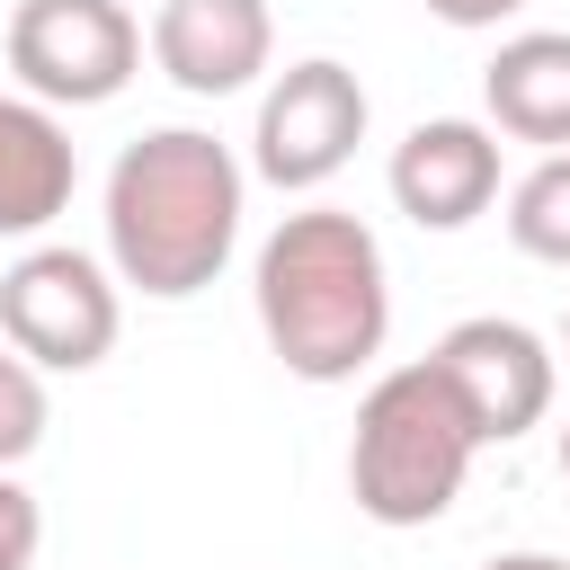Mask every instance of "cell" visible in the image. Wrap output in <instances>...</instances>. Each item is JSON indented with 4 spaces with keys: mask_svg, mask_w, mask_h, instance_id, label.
Returning a JSON list of instances; mask_svg holds the SVG:
<instances>
[{
    "mask_svg": "<svg viewBox=\"0 0 570 570\" xmlns=\"http://www.w3.org/2000/svg\"><path fill=\"white\" fill-rule=\"evenodd\" d=\"M240 240V160L196 134V125H160L142 142L116 151L107 169V258L125 285L178 303L205 294L223 276Z\"/></svg>",
    "mask_w": 570,
    "mask_h": 570,
    "instance_id": "cell-1",
    "label": "cell"
},
{
    "mask_svg": "<svg viewBox=\"0 0 570 570\" xmlns=\"http://www.w3.org/2000/svg\"><path fill=\"white\" fill-rule=\"evenodd\" d=\"M258 330L303 383H347L383 330H392V285H383V240L338 214L303 205L267 232L258 249Z\"/></svg>",
    "mask_w": 570,
    "mask_h": 570,
    "instance_id": "cell-2",
    "label": "cell"
},
{
    "mask_svg": "<svg viewBox=\"0 0 570 570\" xmlns=\"http://www.w3.org/2000/svg\"><path fill=\"white\" fill-rule=\"evenodd\" d=\"M481 436L463 419V401L445 392V374L419 356V365H392L365 401H356V436H347V490L374 525H428L454 508L463 472H472Z\"/></svg>",
    "mask_w": 570,
    "mask_h": 570,
    "instance_id": "cell-3",
    "label": "cell"
},
{
    "mask_svg": "<svg viewBox=\"0 0 570 570\" xmlns=\"http://www.w3.org/2000/svg\"><path fill=\"white\" fill-rule=\"evenodd\" d=\"M0 338L45 374H89L116 347V285L80 249H27L0 276Z\"/></svg>",
    "mask_w": 570,
    "mask_h": 570,
    "instance_id": "cell-4",
    "label": "cell"
},
{
    "mask_svg": "<svg viewBox=\"0 0 570 570\" xmlns=\"http://www.w3.org/2000/svg\"><path fill=\"white\" fill-rule=\"evenodd\" d=\"M134 62L142 27L125 18V0H18L9 18V71L45 107H98L134 80Z\"/></svg>",
    "mask_w": 570,
    "mask_h": 570,
    "instance_id": "cell-5",
    "label": "cell"
},
{
    "mask_svg": "<svg viewBox=\"0 0 570 570\" xmlns=\"http://www.w3.org/2000/svg\"><path fill=\"white\" fill-rule=\"evenodd\" d=\"M428 365L445 374V392L463 401V419H472L481 445H508V436H525L552 410V347L525 321H499V312L454 321L428 347Z\"/></svg>",
    "mask_w": 570,
    "mask_h": 570,
    "instance_id": "cell-6",
    "label": "cell"
},
{
    "mask_svg": "<svg viewBox=\"0 0 570 570\" xmlns=\"http://www.w3.org/2000/svg\"><path fill=\"white\" fill-rule=\"evenodd\" d=\"M365 142V89L347 62L312 53L294 71H276L267 107H258V178L276 187H321L347 169V151Z\"/></svg>",
    "mask_w": 570,
    "mask_h": 570,
    "instance_id": "cell-7",
    "label": "cell"
},
{
    "mask_svg": "<svg viewBox=\"0 0 570 570\" xmlns=\"http://www.w3.org/2000/svg\"><path fill=\"white\" fill-rule=\"evenodd\" d=\"M499 196V134L472 116H428L392 151V205L419 232H463Z\"/></svg>",
    "mask_w": 570,
    "mask_h": 570,
    "instance_id": "cell-8",
    "label": "cell"
},
{
    "mask_svg": "<svg viewBox=\"0 0 570 570\" xmlns=\"http://www.w3.org/2000/svg\"><path fill=\"white\" fill-rule=\"evenodd\" d=\"M267 0H160L151 18V62L187 89V98H232L267 71Z\"/></svg>",
    "mask_w": 570,
    "mask_h": 570,
    "instance_id": "cell-9",
    "label": "cell"
},
{
    "mask_svg": "<svg viewBox=\"0 0 570 570\" xmlns=\"http://www.w3.org/2000/svg\"><path fill=\"white\" fill-rule=\"evenodd\" d=\"M481 98H490V125L499 134L570 151V36L561 27L508 36L490 53V71H481Z\"/></svg>",
    "mask_w": 570,
    "mask_h": 570,
    "instance_id": "cell-10",
    "label": "cell"
},
{
    "mask_svg": "<svg viewBox=\"0 0 570 570\" xmlns=\"http://www.w3.org/2000/svg\"><path fill=\"white\" fill-rule=\"evenodd\" d=\"M71 134L45 98H0V232H45L71 205Z\"/></svg>",
    "mask_w": 570,
    "mask_h": 570,
    "instance_id": "cell-11",
    "label": "cell"
},
{
    "mask_svg": "<svg viewBox=\"0 0 570 570\" xmlns=\"http://www.w3.org/2000/svg\"><path fill=\"white\" fill-rule=\"evenodd\" d=\"M508 240H517L525 258H543V267H570V151H552L543 169L517 178V196H508Z\"/></svg>",
    "mask_w": 570,
    "mask_h": 570,
    "instance_id": "cell-12",
    "label": "cell"
},
{
    "mask_svg": "<svg viewBox=\"0 0 570 570\" xmlns=\"http://www.w3.org/2000/svg\"><path fill=\"white\" fill-rule=\"evenodd\" d=\"M45 445V383L18 347H0V472Z\"/></svg>",
    "mask_w": 570,
    "mask_h": 570,
    "instance_id": "cell-13",
    "label": "cell"
},
{
    "mask_svg": "<svg viewBox=\"0 0 570 570\" xmlns=\"http://www.w3.org/2000/svg\"><path fill=\"white\" fill-rule=\"evenodd\" d=\"M36 543H45V517H36V499L0 472V570H27Z\"/></svg>",
    "mask_w": 570,
    "mask_h": 570,
    "instance_id": "cell-14",
    "label": "cell"
},
{
    "mask_svg": "<svg viewBox=\"0 0 570 570\" xmlns=\"http://www.w3.org/2000/svg\"><path fill=\"white\" fill-rule=\"evenodd\" d=\"M445 27H499V18H517L525 0H428Z\"/></svg>",
    "mask_w": 570,
    "mask_h": 570,
    "instance_id": "cell-15",
    "label": "cell"
},
{
    "mask_svg": "<svg viewBox=\"0 0 570 570\" xmlns=\"http://www.w3.org/2000/svg\"><path fill=\"white\" fill-rule=\"evenodd\" d=\"M490 570H570V561H561V552H499Z\"/></svg>",
    "mask_w": 570,
    "mask_h": 570,
    "instance_id": "cell-16",
    "label": "cell"
},
{
    "mask_svg": "<svg viewBox=\"0 0 570 570\" xmlns=\"http://www.w3.org/2000/svg\"><path fill=\"white\" fill-rule=\"evenodd\" d=\"M561 481H570V428H561Z\"/></svg>",
    "mask_w": 570,
    "mask_h": 570,
    "instance_id": "cell-17",
    "label": "cell"
},
{
    "mask_svg": "<svg viewBox=\"0 0 570 570\" xmlns=\"http://www.w3.org/2000/svg\"><path fill=\"white\" fill-rule=\"evenodd\" d=\"M561 347H570V321H561Z\"/></svg>",
    "mask_w": 570,
    "mask_h": 570,
    "instance_id": "cell-18",
    "label": "cell"
}]
</instances>
